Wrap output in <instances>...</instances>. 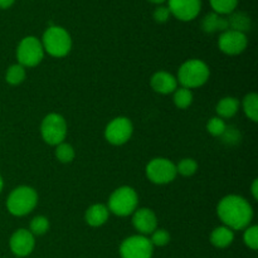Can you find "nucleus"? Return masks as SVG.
I'll return each instance as SVG.
<instances>
[{
	"label": "nucleus",
	"mask_w": 258,
	"mask_h": 258,
	"mask_svg": "<svg viewBox=\"0 0 258 258\" xmlns=\"http://www.w3.org/2000/svg\"><path fill=\"white\" fill-rule=\"evenodd\" d=\"M217 216L222 224L232 231H243L253 221V208L246 198L237 194H228L219 201Z\"/></svg>",
	"instance_id": "f257e3e1"
},
{
	"label": "nucleus",
	"mask_w": 258,
	"mask_h": 258,
	"mask_svg": "<svg viewBox=\"0 0 258 258\" xmlns=\"http://www.w3.org/2000/svg\"><path fill=\"white\" fill-rule=\"evenodd\" d=\"M40 42L44 52L54 58H63L70 54L73 44L70 32L59 25L48 27L43 33Z\"/></svg>",
	"instance_id": "f03ea898"
},
{
	"label": "nucleus",
	"mask_w": 258,
	"mask_h": 258,
	"mask_svg": "<svg viewBox=\"0 0 258 258\" xmlns=\"http://www.w3.org/2000/svg\"><path fill=\"white\" fill-rule=\"evenodd\" d=\"M211 77V70L209 66L204 60L188 59L179 67L178 70V83H180L181 87H185L188 90L199 88L206 85Z\"/></svg>",
	"instance_id": "7ed1b4c3"
},
{
	"label": "nucleus",
	"mask_w": 258,
	"mask_h": 258,
	"mask_svg": "<svg viewBox=\"0 0 258 258\" xmlns=\"http://www.w3.org/2000/svg\"><path fill=\"white\" fill-rule=\"evenodd\" d=\"M38 199V193L34 188L29 185H20L10 191L5 206L12 216L25 217L34 211Z\"/></svg>",
	"instance_id": "20e7f679"
},
{
	"label": "nucleus",
	"mask_w": 258,
	"mask_h": 258,
	"mask_svg": "<svg viewBox=\"0 0 258 258\" xmlns=\"http://www.w3.org/2000/svg\"><path fill=\"white\" fill-rule=\"evenodd\" d=\"M139 196L138 191L128 185L118 186L111 193L108 198L107 208L110 213L117 217L133 216L134 212L138 209Z\"/></svg>",
	"instance_id": "39448f33"
},
{
	"label": "nucleus",
	"mask_w": 258,
	"mask_h": 258,
	"mask_svg": "<svg viewBox=\"0 0 258 258\" xmlns=\"http://www.w3.org/2000/svg\"><path fill=\"white\" fill-rule=\"evenodd\" d=\"M68 125L60 113L50 112L43 117L40 123V135L43 141L50 146H57L66 140Z\"/></svg>",
	"instance_id": "423d86ee"
},
{
	"label": "nucleus",
	"mask_w": 258,
	"mask_h": 258,
	"mask_svg": "<svg viewBox=\"0 0 258 258\" xmlns=\"http://www.w3.org/2000/svg\"><path fill=\"white\" fill-rule=\"evenodd\" d=\"M44 49L39 38L27 35L19 42L17 47V59L24 68L37 67L44 59Z\"/></svg>",
	"instance_id": "0eeeda50"
},
{
	"label": "nucleus",
	"mask_w": 258,
	"mask_h": 258,
	"mask_svg": "<svg viewBox=\"0 0 258 258\" xmlns=\"http://www.w3.org/2000/svg\"><path fill=\"white\" fill-rule=\"evenodd\" d=\"M146 178L156 185H165L175 180L176 165L166 158H154L148 163L145 168Z\"/></svg>",
	"instance_id": "6e6552de"
},
{
	"label": "nucleus",
	"mask_w": 258,
	"mask_h": 258,
	"mask_svg": "<svg viewBox=\"0 0 258 258\" xmlns=\"http://www.w3.org/2000/svg\"><path fill=\"white\" fill-rule=\"evenodd\" d=\"M154 246L149 237L143 234H134L123 239L120 244L121 258H151Z\"/></svg>",
	"instance_id": "1a4fd4ad"
},
{
	"label": "nucleus",
	"mask_w": 258,
	"mask_h": 258,
	"mask_svg": "<svg viewBox=\"0 0 258 258\" xmlns=\"http://www.w3.org/2000/svg\"><path fill=\"white\" fill-rule=\"evenodd\" d=\"M134 134V125L131 120L125 116L112 118L105 127V139L113 146H121L128 143Z\"/></svg>",
	"instance_id": "9d476101"
},
{
	"label": "nucleus",
	"mask_w": 258,
	"mask_h": 258,
	"mask_svg": "<svg viewBox=\"0 0 258 258\" xmlns=\"http://www.w3.org/2000/svg\"><path fill=\"white\" fill-rule=\"evenodd\" d=\"M248 45L247 34L233 29H227L218 38V48L227 55H238L246 50Z\"/></svg>",
	"instance_id": "9b49d317"
},
{
	"label": "nucleus",
	"mask_w": 258,
	"mask_h": 258,
	"mask_svg": "<svg viewBox=\"0 0 258 258\" xmlns=\"http://www.w3.org/2000/svg\"><path fill=\"white\" fill-rule=\"evenodd\" d=\"M171 17L180 22H191L202 10V0H166Z\"/></svg>",
	"instance_id": "f8f14e48"
},
{
	"label": "nucleus",
	"mask_w": 258,
	"mask_h": 258,
	"mask_svg": "<svg viewBox=\"0 0 258 258\" xmlns=\"http://www.w3.org/2000/svg\"><path fill=\"white\" fill-rule=\"evenodd\" d=\"M9 247L13 254L17 257H27L34 251L35 237L30 233L29 229L19 228L10 237Z\"/></svg>",
	"instance_id": "ddd939ff"
},
{
	"label": "nucleus",
	"mask_w": 258,
	"mask_h": 258,
	"mask_svg": "<svg viewBox=\"0 0 258 258\" xmlns=\"http://www.w3.org/2000/svg\"><path fill=\"white\" fill-rule=\"evenodd\" d=\"M133 226L139 234L150 236L158 228V217L150 208H138L133 213Z\"/></svg>",
	"instance_id": "4468645a"
},
{
	"label": "nucleus",
	"mask_w": 258,
	"mask_h": 258,
	"mask_svg": "<svg viewBox=\"0 0 258 258\" xmlns=\"http://www.w3.org/2000/svg\"><path fill=\"white\" fill-rule=\"evenodd\" d=\"M150 86L156 93L170 95L178 88V80L174 75L166 71H158L150 78Z\"/></svg>",
	"instance_id": "2eb2a0df"
},
{
	"label": "nucleus",
	"mask_w": 258,
	"mask_h": 258,
	"mask_svg": "<svg viewBox=\"0 0 258 258\" xmlns=\"http://www.w3.org/2000/svg\"><path fill=\"white\" fill-rule=\"evenodd\" d=\"M110 211L107 206L102 203L92 204L87 208L85 213V221L90 227L97 228V227L103 226L110 218Z\"/></svg>",
	"instance_id": "dca6fc26"
},
{
	"label": "nucleus",
	"mask_w": 258,
	"mask_h": 258,
	"mask_svg": "<svg viewBox=\"0 0 258 258\" xmlns=\"http://www.w3.org/2000/svg\"><path fill=\"white\" fill-rule=\"evenodd\" d=\"M241 107V102L238 98L232 97V96H226V97L221 98L216 106L217 116L223 120L227 118H232L237 115Z\"/></svg>",
	"instance_id": "f3484780"
},
{
	"label": "nucleus",
	"mask_w": 258,
	"mask_h": 258,
	"mask_svg": "<svg viewBox=\"0 0 258 258\" xmlns=\"http://www.w3.org/2000/svg\"><path fill=\"white\" fill-rule=\"evenodd\" d=\"M211 243L213 244L216 248H227V247L231 246L234 241V231H232L231 228L226 226H219L212 231L211 237Z\"/></svg>",
	"instance_id": "a211bd4d"
},
{
	"label": "nucleus",
	"mask_w": 258,
	"mask_h": 258,
	"mask_svg": "<svg viewBox=\"0 0 258 258\" xmlns=\"http://www.w3.org/2000/svg\"><path fill=\"white\" fill-rule=\"evenodd\" d=\"M202 29L206 33H222L228 29V20L223 15H219L217 13L212 12L207 14L203 18V20H202Z\"/></svg>",
	"instance_id": "6ab92c4d"
},
{
	"label": "nucleus",
	"mask_w": 258,
	"mask_h": 258,
	"mask_svg": "<svg viewBox=\"0 0 258 258\" xmlns=\"http://www.w3.org/2000/svg\"><path fill=\"white\" fill-rule=\"evenodd\" d=\"M227 20H228V29L242 32L244 34L251 29V18L243 12H233L232 14L228 15Z\"/></svg>",
	"instance_id": "aec40b11"
},
{
	"label": "nucleus",
	"mask_w": 258,
	"mask_h": 258,
	"mask_svg": "<svg viewBox=\"0 0 258 258\" xmlns=\"http://www.w3.org/2000/svg\"><path fill=\"white\" fill-rule=\"evenodd\" d=\"M242 110L248 120L252 122L258 121V95L256 92L247 93L242 100Z\"/></svg>",
	"instance_id": "412c9836"
},
{
	"label": "nucleus",
	"mask_w": 258,
	"mask_h": 258,
	"mask_svg": "<svg viewBox=\"0 0 258 258\" xmlns=\"http://www.w3.org/2000/svg\"><path fill=\"white\" fill-rule=\"evenodd\" d=\"M27 78V68L23 67L19 63L9 66L5 72V81L10 86H19Z\"/></svg>",
	"instance_id": "4be33fe9"
},
{
	"label": "nucleus",
	"mask_w": 258,
	"mask_h": 258,
	"mask_svg": "<svg viewBox=\"0 0 258 258\" xmlns=\"http://www.w3.org/2000/svg\"><path fill=\"white\" fill-rule=\"evenodd\" d=\"M194 100V96L191 90H188L185 87H178L173 92V102L175 107L180 110H186L191 106Z\"/></svg>",
	"instance_id": "5701e85b"
},
{
	"label": "nucleus",
	"mask_w": 258,
	"mask_h": 258,
	"mask_svg": "<svg viewBox=\"0 0 258 258\" xmlns=\"http://www.w3.org/2000/svg\"><path fill=\"white\" fill-rule=\"evenodd\" d=\"M54 155L57 158V160L62 164H70L75 160L76 158V150L71 144L66 143H60L59 145L55 146L54 150Z\"/></svg>",
	"instance_id": "b1692460"
},
{
	"label": "nucleus",
	"mask_w": 258,
	"mask_h": 258,
	"mask_svg": "<svg viewBox=\"0 0 258 258\" xmlns=\"http://www.w3.org/2000/svg\"><path fill=\"white\" fill-rule=\"evenodd\" d=\"M212 9L219 15H229L236 12L238 7V0H209Z\"/></svg>",
	"instance_id": "393cba45"
},
{
	"label": "nucleus",
	"mask_w": 258,
	"mask_h": 258,
	"mask_svg": "<svg viewBox=\"0 0 258 258\" xmlns=\"http://www.w3.org/2000/svg\"><path fill=\"white\" fill-rule=\"evenodd\" d=\"M49 219L44 216H37L30 221L29 231L33 236H43L49 231Z\"/></svg>",
	"instance_id": "a878e982"
},
{
	"label": "nucleus",
	"mask_w": 258,
	"mask_h": 258,
	"mask_svg": "<svg viewBox=\"0 0 258 258\" xmlns=\"http://www.w3.org/2000/svg\"><path fill=\"white\" fill-rule=\"evenodd\" d=\"M176 165V173L180 174L181 176H193L198 171V163L191 158H184L179 161Z\"/></svg>",
	"instance_id": "bb28decb"
},
{
	"label": "nucleus",
	"mask_w": 258,
	"mask_h": 258,
	"mask_svg": "<svg viewBox=\"0 0 258 258\" xmlns=\"http://www.w3.org/2000/svg\"><path fill=\"white\" fill-rule=\"evenodd\" d=\"M227 130V123L223 118L218 117V116H214V117L209 118V121L207 122V131L211 134L214 138H221L224 135Z\"/></svg>",
	"instance_id": "cd10ccee"
},
{
	"label": "nucleus",
	"mask_w": 258,
	"mask_h": 258,
	"mask_svg": "<svg viewBox=\"0 0 258 258\" xmlns=\"http://www.w3.org/2000/svg\"><path fill=\"white\" fill-rule=\"evenodd\" d=\"M243 242L248 248L256 251L258 248V227L256 224H251L243 229Z\"/></svg>",
	"instance_id": "c85d7f7f"
},
{
	"label": "nucleus",
	"mask_w": 258,
	"mask_h": 258,
	"mask_svg": "<svg viewBox=\"0 0 258 258\" xmlns=\"http://www.w3.org/2000/svg\"><path fill=\"white\" fill-rule=\"evenodd\" d=\"M150 242L154 247H164L170 242V233L166 229L156 228L153 233L150 234Z\"/></svg>",
	"instance_id": "c756f323"
},
{
	"label": "nucleus",
	"mask_w": 258,
	"mask_h": 258,
	"mask_svg": "<svg viewBox=\"0 0 258 258\" xmlns=\"http://www.w3.org/2000/svg\"><path fill=\"white\" fill-rule=\"evenodd\" d=\"M153 18L156 23H166L171 18L170 10L166 5H158L154 10Z\"/></svg>",
	"instance_id": "7c9ffc66"
},
{
	"label": "nucleus",
	"mask_w": 258,
	"mask_h": 258,
	"mask_svg": "<svg viewBox=\"0 0 258 258\" xmlns=\"http://www.w3.org/2000/svg\"><path fill=\"white\" fill-rule=\"evenodd\" d=\"M251 194H252V197H253L254 201H257L258 199V179H254V180L252 181Z\"/></svg>",
	"instance_id": "2f4dec72"
},
{
	"label": "nucleus",
	"mask_w": 258,
	"mask_h": 258,
	"mask_svg": "<svg viewBox=\"0 0 258 258\" xmlns=\"http://www.w3.org/2000/svg\"><path fill=\"white\" fill-rule=\"evenodd\" d=\"M15 0H0V9L7 10L14 5Z\"/></svg>",
	"instance_id": "473e14b6"
},
{
	"label": "nucleus",
	"mask_w": 258,
	"mask_h": 258,
	"mask_svg": "<svg viewBox=\"0 0 258 258\" xmlns=\"http://www.w3.org/2000/svg\"><path fill=\"white\" fill-rule=\"evenodd\" d=\"M148 2L151 3V4H155L158 7V5H163L166 0H148Z\"/></svg>",
	"instance_id": "72a5a7b5"
},
{
	"label": "nucleus",
	"mask_w": 258,
	"mask_h": 258,
	"mask_svg": "<svg viewBox=\"0 0 258 258\" xmlns=\"http://www.w3.org/2000/svg\"><path fill=\"white\" fill-rule=\"evenodd\" d=\"M3 188H4V180H3V176L0 175V194H2Z\"/></svg>",
	"instance_id": "f704fd0d"
}]
</instances>
